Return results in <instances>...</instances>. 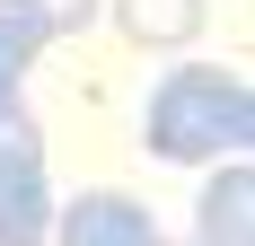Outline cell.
Returning <instances> with one entry per match:
<instances>
[{
    "label": "cell",
    "mask_w": 255,
    "mask_h": 246,
    "mask_svg": "<svg viewBox=\"0 0 255 246\" xmlns=\"http://www.w3.org/2000/svg\"><path fill=\"white\" fill-rule=\"evenodd\" d=\"M141 149L167 167H220L255 149V88L211 62H176L141 106Z\"/></svg>",
    "instance_id": "1"
},
{
    "label": "cell",
    "mask_w": 255,
    "mask_h": 246,
    "mask_svg": "<svg viewBox=\"0 0 255 246\" xmlns=\"http://www.w3.org/2000/svg\"><path fill=\"white\" fill-rule=\"evenodd\" d=\"M53 35H44V18L26 9V0H0V97H18L26 88V71H35V53H44Z\"/></svg>",
    "instance_id": "6"
},
{
    "label": "cell",
    "mask_w": 255,
    "mask_h": 246,
    "mask_svg": "<svg viewBox=\"0 0 255 246\" xmlns=\"http://www.w3.org/2000/svg\"><path fill=\"white\" fill-rule=\"evenodd\" d=\"M115 26L132 44H194L203 35V0H115Z\"/></svg>",
    "instance_id": "5"
},
{
    "label": "cell",
    "mask_w": 255,
    "mask_h": 246,
    "mask_svg": "<svg viewBox=\"0 0 255 246\" xmlns=\"http://www.w3.org/2000/svg\"><path fill=\"white\" fill-rule=\"evenodd\" d=\"M44 238H53L44 158H18V167H0V246H44Z\"/></svg>",
    "instance_id": "4"
},
{
    "label": "cell",
    "mask_w": 255,
    "mask_h": 246,
    "mask_svg": "<svg viewBox=\"0 0 255 246\" xmlns=\"http://www.w3.org/2000/svg\"><path fill=\"white\" fill-rule=\"evenodd\" d=\"M18 158H44V132L26 115V97H0V167H18Z\"/></svg>",
    "instance_id": "7"
},
{
    "label": "cell",
    "mask_w": 255,
    "mask_h": 246,
    "mask_svg": "<svg viewBox=\"0 0 255 246\" xmlns=\"http://www.w3.org/2000/svg\"><path fill=\"white\" fill-rule=\"evenodd\" d=\"M53 246H158V220L132 194H79L71 211H53Z\"/></svg>",
    "instance_id": "2"
},
{
    "label": "cell",
    "mask_w": 255,
    "mask_h": 246,
    "mask_svg": "<svg viewBox=\"0 0 255 246\" xmlns=\"http://www.w3.org/2000/svg\"><path fill=\"white\" fill-rule=\"evenodd\" d=\"M35 18H44V35H79V26L97 18V0H26Z\"/></svg>",
    "instance_id": "8"
},
{
    "label": "cell",
    "mask_w": 255,
    "mask_h": 246,
    "mask_svg": "<svg viewBox=\"0 0 255 246\" xmlns=\"http://www.w3.org/2000/svg\"><path fill=\"white\" fill-rule=\"evenodd\" d=\"M194 246H255V167L220 158V176L194 202Z\"/></svg>",
    "instance_id": "3"
}]
</instances>
